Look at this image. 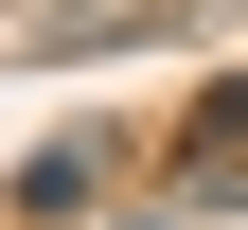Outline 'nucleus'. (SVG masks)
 Listing matches in <instances>:
<instances>
[{"instance_id":"f257e3e1","label":"nucleus","mask_w":248,"mask_h":230,"mask_svg":"<svg viewBox=\"0 0 248 230\" xmlns=\"http://www.w3.org/2000/svg\"><path fill=\"white\" fill-rule=\"evenodd\" d=\"M71 195H107V142H89V124H71V142H36V159H18V213H36V230L71 213Z\"/></svg>"},{"instance_id":"f03ea898","label":"nucleus","mask_w":248,"mask_h":230,"mask_svg":"<svg viewBox=\"0 0 248 230\" xmlns=\"http://www.w3.org/2000/svg\"><path fill=\"white\" fill-rule=\"evenodd\" d=\"M231 142H248V71H231V89H213V107H195V177H213V159H231Z\"/></svg>"}]
</instances>
